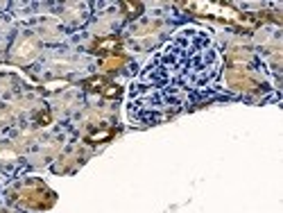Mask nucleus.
Returning a JSON list of instances; mask_svg holds the SVG:
<instances>
[{
  "label": "nucleus",
  "instance_id": "obj_1",
  "mask_svg": "<svg viewBox=\"0 0 283 213\" xmlns=\"http://www.w3.org/2000/svg\"><path fill=\"white\" fill-rule=\"evenodd\" d=\"M118 36H109V39H102V41H98L95 43V53H111V50H116L118 48Z\"/></svg>",
  "mask_w": 283,
  "mask_h": 213
},
{
  "label": "nucleus",
  "instance_id": "obj_2",
  "mask_svg": "<svg viewBox=\"0 0 283 213\" xmlns=\"http://www.w3.org/2000/svg\"><path fill=\"white\" fill-rule=\"evenodd\" d=\"M102 93L109 95V98H116V95L120 93V89H118V87H113V84H106V87L102 89Z\"/></svg>",
  "mask_w": 283,
  "mask_h": 213
},
{
  "label": "nucleus",
  "instance_id": "obj_3",
  "mask_svg": "<svg viewBox=\"0 0 283 213\" xmlns=\"http://www.w3.org/2000/svg\"><path fill=\"white\" fill-rule=\"evenodd\" d=\"M86 87H88V89H105V80H100V77L88 80V82H86Z\"/></svg>",
  "mask_w": 283,
  "mask_h": 213
},
{
  "label": "nucleus",
  "instance_id": "obj_4",
  "mask_svg": "<svg viewBox=\"0 0 283 213\" xmlns=\"http://www.w3.org/2000/svg\"><path fill=\"white\" fill-rule=\"evenodd\" d=\"M120 64H123V59H116V57H113V59L105 61V68L106 71H116V66H120Z\"/></svg>",
  "mask_w": 283,
  "mask_h": 213
}]
</instances>
